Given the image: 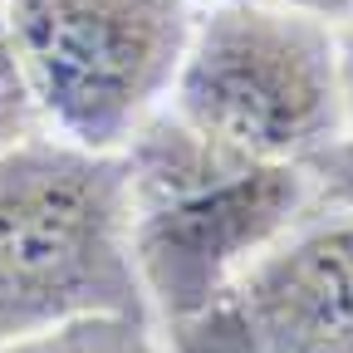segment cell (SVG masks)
<instances>
[{"label": "cell", "instance_id": "cell-1", "mask_svg": "<svg viewBox=\"0 0 353 353\" xmlns=\"http://www.w3.org/2000/svg\"><path fill=\"white\" fill-rule=\"evenodd\" d=\"M128 241L152 324L231 299L250 265L314 211L304 167L260 162L162 103L118 152Z\"/></svg>", "mask_w": 353, "mask_h": 353}, {"label": "cell", "instance_id": "cell-6", "mask_svg": "<svg viewBox=\"0 0 353 353\" xmlns=\"http://www.w3.org/2000/svg\"><path fill=\"white\" fill-rule=\"evenodd\" d=\"M0 353H167L152 319L138 314H83L69 324H54L44 334H30Z\"/></svg>", "mask_w": 353, "mask_h": 353}, {"label": "cell", "instance_id": "cell-5", "mask_svg": "<svg viewBox=\"0 0 353 353\" xmlns=\"http://www.w3.org/2000/svg\"><path fill=\"white\" fill-rule=\"evenodd\" d=\"M260 353H353V206H314L236 285Z\"/></svg>", "mask_w": 353, "mask_h": 353}, {"label": "cell", "instance_id": "cell-8", "mask_svg": "<svg viewBox=\"0 0 353 353\" xmlns=\"http://www.w3.org/2000/svg\"><path fill=\"white\" fill-rule=\"evenodd\" d=\"M162 348L167 353H260L245 314H241V304L236 294L231 299H221L211 309H201V314L192 319H176V324H162Z\"/></svg>", "mask_w": 353, "mask_h": 353}, {"label": "cell", "instance_id": "cell-2", "mask_svg": "<svg viewBox=\"0 0 353 353\" xmlns=\"http://www.w3.org/2000/svg\"><path fill=\"white\" fill-rule=\"evenodd\" d=\"M83 314H148L118 152L54 132L0 157V348Z\"/></svg>", "mask_w": 353, "mask_h": 353}, {"label": "cell", "instance_id": "cell-10", "mask_svg": "<svg viewBox=\"0 0 353 353\" xmlns=\"http://www.w3.org/2000/svg\"><path fill=\"white\" fill-rule=\"evenodd\" d=\"M211 6H290V10H314L334 25H343L353 15V0H211Z\"/></svg>", "mask_w": 353, "mask_h": 353}, {"label": "cell", "instance_id": "cell-7", "mask_svg": "<svg viewBox=\"0 0 353 353\" xmlns=\"http://www.w3.org/2000/svg\"><path fill=\"white\" fill-rule=\"evenodd\" d=\"M44 132H50V123H44V108H39L34 88H30V74L20 64L10 25L0 15V157L44 138Z\"/></svg>", "mask_w": 353, "mask_h": 353}, {"label": "cell", "instance_id": "cell-11", "mask_svg": "<svg viewBox=\"0 0 353 353\" xmlns=\"http://www.w3.org/2000/svg\"><path fill=\"white\" fill-rule=\"evenodd\" d=\"M343 39V108H348V132H353V15L339 25Z\"/></svg>", "mask_w": 353, "mask_h": 353}, {"label": "cell", "instance_id": "cell-4", "mask_svg": "<svg viewBox=\"0 0 353 353\" xmlns=\"http://www.w3.org/2000/svg\"><path fill=\"white\" fill-rule=\"evenodd\" d=\"M54 138L123 152L182 74L192 0H0Z\"/></svg>", "mask_w": 353, "mask_h": 353}, {"label": "cell", "instance_id": "cell-3", "mask_svg": "<svg viewBox=\"0 0 353 353\" xmlns=\"http://www.w3.org/2000/svg\"><path fill=\"white\" fill-rule=\"evenodd\" d=\"M167 103L245 157L304 167L348 132L339 25L290 6H211Z\"/></svg>", "mask_w": 353, "mask_h": 353}, {"label": "cell", "instance_id": "cell-9", "mask_svg": "<svg viewBox=\"0 0 353 353\" xmlns=\"http://www.w3.org/2000/svg\"><path fill=\"white\" fill-rule=\"evenodd\" d=\"M304 172L314 182V206H353V132H343L319 157H309Z\"/></svg>", "mask_w": 353, "mask_h": 353}]
</instances>
